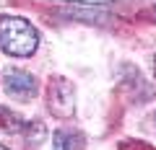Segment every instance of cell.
Segmentation results:
<instances>
[{
  "label": "cell",
  "mask_w": 156,
  "mask_h": 150,
  "mask_svg": "<svg viewBox=\"0 0 156 150\" xmlns=\"http://www.w3.org/2000/svg\"><path fill=\"white\" fill-rule=\"evenodd\" d=\"M39 47V34L26 18L0 16V49L11 57H31Z\"/></svg>",
  "instance_id": "cell-1"
},
{
  "label": "cell",
  "mask_w": 156,
  "mask_h": 150,
  "mask_svg": "<svg viewBox=\"0 0 156 150\" xmlns=\"http://www.w3.org/2000/svg\"><path fill=\"white\" fill-rule=\"evenodd\" d=\"M5 91L16 98H34L37 96V80H34L31 72H23V70H5Z\"/></svg>",
  "instance_id": "cell-2"
},
{
  "label": "cell",
  "mask_w": 156,
  "mask_h": 150,
  "mask_svg": "<svg viewBox=\"0 0 156 150\" xmlns=\"http://www.w3.org/2000/svg\"><path fill=\"white\" fill-rule=\"evenodd\" d=\"M86 140L81 132H73V129H57L55 137H52V150H83Z\"/></svg>",
  "instance_id": "cell-3"
},
{
  "label": "cell",
  "mask_w": 156,
  "mask_h": 150,
  "mask_svg": "<svg viewBox=\"0 0 156 150\" xmlns=\"http://www.w3.org/2000/svg\"><path fill=\"white\" fill-rule=\"evenodd\" d=\"M0 127L8 129V132H18V129L23 127V122H21V117H16L11 109L0 106Z\"/></svg>",
  "instance_id": "cell-4"
},
{
  "label": "cell",
  "mask_w": 156,
  "mask_h": 150,
  "mask_svg": "<svg viewBox=\"0 0 156 150\" xmlns=\"http://www.w3.org/2000/svg\"><path fill=\"white\" fill-rule=\"evenodd\" d=\"M44 132H47V129H44L42 122H31V124H29V132H26V142L29 145H37L39 140L44 137Z\"/></svg>",
  "instance_id": "cell-5"
},
{
  "label": "cell",
  "mask_w": 156,
  "mask_h": 150,
  "mask_svg": "<svg viewBox=\"0 0 156 150\" xmlns=\"http://www.w3.org/2000/svg\"><path fill=\"white\" fill-rule=\"evenodd\" d=\"M68 3H91V5H101V3H112V0H68Z\"/></svg>",
  "instance_id": "cell-6"
},
{
  "label": "cell",
  "mask_w": 156,
  "mask_h": 150,
  "mask_svg": "<svg viewBox=\"0 0 156 150\" xmlns=\"http://www.w3.org/2000/svg\"><path fill=\"white\" fill-rule=\"evenodd\" d=\"M154 72H156V57H154Z\"/></svg>",
  "instance_id": "cell-7"
},
{
  "label": "cell",
  "mask_w": 156,
  "mask_h": 150,
  "mask_svg": "<svg viewBox=\"0 0 156 150\" xmlns=\"http://www.w3.org/2000/svg\"><path fill=\"white\" fill-rule=\"evenodd\" d=\"M0 150H8V148H5V145H0Z\"/></svg>",
  "instance_id": "cell-8"
},
{
  "label": "cell",
  "mask_w": 156,
  "mask_h": 150,
  "mask_svg": "<svg viewBox=\"0 0 156 150\" xmlns=\"http://www.w3.org/2000/svg\"><path fill=\"white\" fill-rule=\"evenodd\" d=\"M154 16H156V8H154Z\"/></svg>",
  "instance_id": "cell-9"
}]
</instances>
